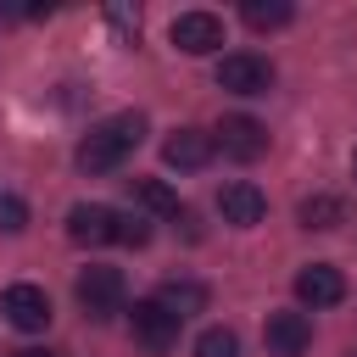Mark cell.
Masks as SVG:
<instances>
[{"label":"cell","mask_w":357,"mask_h":357,"mask_svg":"<svg viewBox=\"0 0 357 357\" xmlns=\"http://www.w3.org/2000/svg\"><path fill=\"white\" fill-rule=\"evenodd\" d=\"M218 89H229V95H268L273 89V61L251 56V50H234V56L218 61Z\"/></svg>","instance_id":"obj_2"},{"label":"cell","mask_w":357,"mask_h":357,"mask_svg":"<svg viewBox=\"0 0 357 357\" xmlns=\"http://www.w3.org/2000/svg\"><path fill=\"white\" fill-rule=\"evenodd\" d=\"M167 39H173L184 56H206V50L223 45V17H212V11H178L173 28H167Z\"/></svg>","instance_id":"obj_4"},{"label":"cell","mask_w":357,"mask_h":357,"mask_svg":"<svg viewBox=\"0 0 357 357\" xmlns=\"http://www.w3.org/2000/svg\"><path fill=\"white\" fill-rule=\"evenodd\" d=\"M351 173H357V156H351Z\"/></svg>","instance_id":"obj_21"},{"label":"cell","mask_w":357,"mask_h":357,"mask_svg":"<svg viewBox=\"0 0 357 357\" xmlns=\"http://www.w3.org/2000/svg\"><path fill=\"white\" fill-rule=\"evenodd\" d=\"M0 307H6L11 329H22V335H39V329H45L50 318H56V312H50V296H45L39 284H11Z\"/></svg>","instance_id":"obj_6"},{"label":"cell","mask_w":357,"mask_h":357,"mask_svg":"<svg viewBox=\"0 0 357 357\" xmlns=\"http://www.w3.org/2000/svg\"><path fill=\"white\" fill-rule=\"evenodd\" d=\"M212 134H201V128H173L167 134V145H162V162L167 167H178V173H195V167H206L212 162Z\"/></svg>","instance_id":"obj_10"},{"label":"cell","mask_w":357,"mask_h":357,"mask_svg":"<svg viewBox=\"0 0 357 357\" xmlns=\"http://www.w3.org/2000/svg\"><path fill=\"white\" fill-rule=\"evenodd\" d=\"M195 357H240V335L223 329V324H212V329L195 335Z\"/></svg>","instance_id":"obj_17"},{"label":"cell","mask_w":357,"mask_h":357,"mask_svg":"<svg viewBox=\"0 0 357 357\" xmlns=\"http://www.w3.org/2000/svg\"><path fill=\"white\" fill-rule=\"evenodd\" d=\"M117 240H123V245H145V240H151V223H145V218H123V212H117Z\"/></svg>","instance_id":"obj_19"},{"label":"cell","mask_w":357,"mask_h":357,"mask_svg":"<svg viewBox=\"0 0 357 357\" xmlns=\"http://www.w3.org/2000/svg\"><path fill=\"white\" fill-rule=\"evenodd\" d=\"M128 324H134V340H139L145 351H167V346L178 340V324H173V318H167L156 301H134Z\"/></svg>","instance_id":"obj_12"},{"label":"cell","mask_w":357,"mask_h":357,"mask_svg":"<svg viewBox=\"0 0 357 357\" xmlns=\"http://www.w3.org/2000/svg\"><path fill=\"white\" fill-rule=\"evenodd\" d=\"M296 218H301V229H340L346 223V201L340 195H307Z\"/></svg>","instance_id":"obj_15"},{"label":"cell","mask_w":357,"mask_h":357,"mask_svg":"<svg viewBox=\"0 0 357 357\" xmlns=\"http://www.w3.org/2000/svg\"><path fill=\"white\" fill-rule=\"evenodd\" d=\"M262 340H268L273 357H301L307 340H312V324H307V312H268Z\"/></svg>","instance_id":"obj_11"},{"label":"cell","mask_w":357,"mask_h":357,"mask_svg":"<svg viewBox=\"0 0 357 357\" xmlns=\"http://www.w3.org/2000/svg\"><path fill=\"white\" fill-rule=\"evenodd\" d=\"M340 296H346L340 268H329V262H307V268L296 273V301H301V307H335Z\"/></svg>","instance_id":"obj_9"},{"label":"cell","mask_w":357,"mask_h":357,"mask_svg":"<svg viewBox=\"0 0 357 357\" xmlns=\"http://www.w3.org/2000/svg\"><path fill=\"white\" fill-rule=\"evenodd\" d=\"M240 17H245V28L273 33V28H284V22L296 17V6H290V0H245V6H240Z\"/></svg>","instance_id":"obj_14"},{"label":"cell","mask_w":357,"mask_h":357,"mask_svg":"<svg viewBox=\"0 0 357 357\" xmlns=\"http://www.w3.org/2000/svg\"><path fill=\"white\" fill-rule=\"evenodd\" d=\"M218 212H223V223H234V229H251V223H262V212H268V195H262L257 184L234 178V184H223V190H218Z\"/></svg>","instance_id":"obj_7"},{"label":"cell","mask_w":357,"mask_h":357,"mask_svg":"<svg viewBox=\"0 0 357 357\" xmlns=\"http://www.w3.org/2000/svg\"><path fill=\"white\" fill-rule=\"evenodd\" d=\"M134 201H139L145 212H156V218H178V212H184L178 195H173L162 178H134Z\"/></svg>","instance_id":"obj_16"},{"label":"cell","mask_w":357,"mask_h":357,"mask_svg":"<svg viewBox=\"0 0 357 357\" xmlns=\"http://www.w3.org/2000/svg\"><path fill=\"white\" fill-rule=\"evenodd\" d=\"M173 324H184V318H195V312H206V284L201 279H167L156 296H151Z\"/></svg>","instance_id":"obj_13"},{"label":"cell","mask_w":357,"mask_h":357,"mask_svg":"<svg viewBox=\"0 0 357 357\" xmlns=\"http://www.w3.org/2000/svg\"><path fill=\"white\" fill-rule=\"evenodd\" d=\"M28 229V201L22 195H0V234H17Z\"/></svg>","instance_id":"obj_18"},{"label":"cell","mask_w":357,"mask_h":357,"mask_svg":"<svg viewBox=\"0 0 357 357\" xmlns=\"http://www.w3.org/2000/svg\"><path fill=\"white\" fill-rule=\"evenodd\" d=\"M67 234L78 245H106V240H117V212L100 206V201H78L67 212Z\"/></svg>","instance_id":"obj_8"},{"label":"cell","mask_w":357,"mask_h":357,"mask_svg":"<svg viewBox=\"0 0 357 357\" xmlns=\"http://www.w3.org/2000/svg\"><path fill=\"white\" fill-rule=\"evenodd\" d=\"M212 145H223V156H234V162H257V156L268 151V128H262L257 117L234 112V117H223V123H218Z\"/></svg>","instance_id":"obj_5"},{"label":"cell","mask_w":357,"mask_h":357,"mask_svg":"<svg viewBox=\"0 0 357 357\" xmlns=\"http://www.w3.org/2000/svg\"><path fill=\"white\" fill-rule=\"evenodd\" d=\"M73 290H78V307H84L89 318H112V312H123V296H128V284H123L117 268H84Z\"/></svg>","instance_id":"obj_3"},{"label":"cell","mask_w":357,"mask_h":357,"mask_svg":"<svg viewBox=\"0 0 357 357\" xmlns=\"http://www.w3.org/2000/svg\"><path fill=\"white\" fill-rule=\"evenodd\" d=\"M139 139H145V117H139V112H117V117H106V123H95V128L84 134L78 167H84V173H117Z\"/></svg>","instance_id":"obj_1"},{"label":"cell","mask_w":357,"mask_h":357,"mask_svg":"<svg viewBox=\"0 0 357 357\" xmlns=\"http://www.w3.org/2000/svg\"><path fill=\"white\" fill-rule=\"evenodd\" d=\"M17 357H61V351H39V346H28V351H17Z\"/></svg>","instance_id":"obj_20"}]
</instances>
